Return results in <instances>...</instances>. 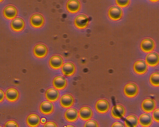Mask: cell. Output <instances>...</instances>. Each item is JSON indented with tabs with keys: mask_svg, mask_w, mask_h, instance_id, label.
Listing matches in <instances>:
<instances>
[{
	"mask_svg": "<svg viewBox=\"0 0 159 127\" xmlns=\"http://www.w3.org/2000/svg\"><path fill=\"white\" fill-rule=\"evenodd\" d=\"M133 69L135 72L139 75L145 74L148 70V66L146 63L142 60L136 61L133 66Z\"/></svg>",
	"mask_w": 159,
	"mask_h": 127,
	"instance_id": "7",
	"label": "cell"
},
{
	"mask_svg": "<svg viewBox=\"0 0 159 127\" xmlns=\"http://www.w3.org/2000/svg\"><path fill=\"white\" fill-rule=\"evenodd\" d=\"M19 94L18 91L14 88H10L6 91L5 97L6 99L10 102H14L18 99Z\"/></svg>",
	"mask_w": 159,
	"mask_h": 127,
	"instance_id": "12",
	"label": "cell"
},
{
	"mask_svg": "<svg viewBox=\"0 0 159 127\" xmlns=\"http://www.w3.org/2000/svg\"><path fill=\"white\" fill-rule=\"evenodd\" d=\"M39 109L41 112L45 115L51 114L53 111L54 107L53 104L48 101L42 102L39 106Z\"/></svg>",
	"mask_w": 159,
	"mask_h": 127,
	"instance_id": "21",
	"label": "cell"
},
{
	"mask_svg": "<svg viewBox=\"0 0 159 127\" xmlns=\"http://www.w3.org/2000/svg\"><path fill=\"white\" fill-rule=\"evenodd\" d=\"M60 96L59 91L57 89L51 88L47 90L45 94L46 99L51 102H55L58 99Z\"/></svg>",
	"mask_w": 159,
	"mask_h": 127,
	"instance_id": "17",
	"label": "cell"
},
{
	"mask_svg": "<svg viewBox=\"0 0 159 127\" xmlns=\"http://www.w3.org/2000/svg\"><path fill=\"white\" fill-rule=\"evenodd\" d=\"M48 52L47 47L42 44L36 45L33 49V53L34 56L40 58L45 57L47 55Z\"/></svg>",
	"mask_w": 159,
	"mask_h": 127,
	"instance_id": "6",
	"label": "cell"
},
{
	"mask_svg": "<svg viewBox=\"0 0 159 127\" xmlns=\"http://www.w3.org/2000/svg\"><path fill=\"white\" fill-rule=\"evenodd\" d=\"M3 0H0V2H2Z\"/></svg>",
	"mask_w": 159,
	"mask_h": 127,
	"instance_id": "38",
	"label": "cell"
},
{
	"mask_svg": "<svg viewBox=\"0 0 159 127\" xmlns=\"http://www.w3.org/2000/svg\"><path fill=\"white\" fill-rule=\"evenodd\" d=\"M44 22V20L43 16L40 14L33 15L30 19L31 25L34 28H38L43 26Z\"/></svg>",
	"mask_w": 159,
	"mask_h": 127,
	"instance_id": "5",
	"label": "cell"
},
{
	"mask_svg": "<svg viewBox=\"0 0 159 127\" xmlns=\"http://www.w3.org/2000/svg\"><path fill=\"white\" fill-rule=\"evenodd\" d=\"M26 121L27 125L30 127H37L40 123L39 117L35 114H31L27 117Z\"/></svg>",
	"mask_w": 159,
	"mask_h": 127,
	"instance_id": "25",
	"label": "cell"
},
{
	"mask_svg": "<svg viewBox=\"0 0 159 127\" xmlns=\"http://www.w3.org/2000/svg\"><path fill=\"white\" fill-rule=\"evenodd\" d=\"M149 81L150 84L153 86H159V73L158 72H155L152 73L150 75Z\"/></svg>",
	"mask_w": 159,
	"mask_h": 127,
	"instance_id": "27",
	"label": "cell"
},
{
	"mask_svg": "<svg viewBox=\"0 0 159 127\" xmlns=\"http://www.w3.org/2000/svg\"><path fill=\"white\" fill-rule=\"evenodd\" d=\"M138 122L140 125L143 127H149L152 124V119L150 114L144 113L140 116Z\"/></svg>",
	"mask_w": 159,
	"mask_h": 127,
	"instance_id": "24",
	"label": "cell"
},
{
	"mask_svg": "<svg viewBox=\"0 0 159 127\" xmlns=\"http://www.w3.org/2000/svg\"><path fill=\"white\" fill-rule=\"evenodd\" d=\"M124 123L126 127H137L138 125V120L135 116L130 115L126 117Z\"/></svg>",
	"mask_w": 159,
	"mask_h": 127,
	"instance_id": "26",
	"label": "cell"
},
{
	"mask_svg": "<svg viewBox=\"0 0 159 127\" xmlns=\"http://www.w3.org/2000/svg\"><path fill=\"white\" fill-rule=\"evenodd\" d=\"M116 4L121 7H127L129 4L130 0H115Z\"/></svg>",
	"mask_w": 159,
	"mask_h": 127,
	"instance_id": "28",
	"label": "cell"
},
{
	"mask_svg": "<svg viewBox=\"0 0 159 127\" xmlns=\"http://www.w3.org/2000/svg\"><path fill=\"white\" fill-rule=\"evenodd\" d=\"M61 71L64 75L67 76H70L75 73V67L73 63L67 62L63 64L61 67Z\"/></svg>",
	"mask_w": 159,
	"mask_h": 127,
	"instance_id": "13",
	"label": "cell"
},
{
	"mask_svg": "<svg viewBox=\"0 0 159 127\" xmlns=\"http://www.w3.org/2000/svg\"><path fill=\"white\" fill-rule=\"evenodd\" d=\"M17 14L16 8L12 5L7 6L3 11L4 16L7 19L12 20L15 18Z\"/></svg>",
	"mask_w": 159,
	"mask_h": 127,
	"instance_id": "16",
	"label": "cell"
},
{
	"mask_svg": "<svg viewBox=\"0 0 159 127\" xmlns=\"http://www.w3.org/2000/svg\"><path fill=\"white\" fill-rule=\"evenodd\" d=\"M64 116L67 121L74 122L77 119L79 113L77 110L71 108L66 110Z\"/></svg>",
	"mask_w": 159,
	"mask_h": 127,
	"instance_id": "22",
	"label": "cell"
},
{
	"mask_svg": "<svg viewBox=\"0 0 159 127\" xmlns=\"http://www.w3.org/2000/svg\"><path fill=\"white\" fill-rule=\"evenodd\" d=\"M138 88L137 86L132 83L127 84L124 87V92L125 95L128 98L135 97L138 94Z\"/></svg>",
	"mask_w": 159,
	"mask_h": 127,
	"instance_id": "1",
	"label": "cell"
},
{
	"mask_svg": "<svg viewBox=\"0 0 159 127\" xmlns=\"http://www.w3.org/2000/svg\"><path fill=\"white\" fill-rule=\"evenodd\" d=\"M66 127H74V126H73V125H67Z\"/></svg>",
	"mask_w": 159,
	"mask_h": 127,
	"instance_id": "37",
	"label": "cell"
},
{
	"mask_svg": "<svg viewBox=\"0 0 159 127\" xmlns=\"http://www.w3.org/2000/svg\"><path fill=\"white\" fill-rule=\"evenodd\" d=\"M109 106L108 102L104 99L98 100L95 106L97 111L101 114H104L107 112L109 109Z\"/></svg>",
	"mask_w": 159,
	"mask_h": 127,
	"instance_id": "8",
	"label": "cell"
},
{
	"mask_svg": "<svg viewBox=\"0 0 159 127\" xmlns=\"http://www.w3.org/2000/svg\"><path fill=\"white\" fill-rule=\"evenodd\" d=\"M108 14L111 20H117L121 18L123 14L122 11L119 7L113 6L109 9Z\"/></svg>",
	"mask_w": 159,
	"mask_h": 127,
	"instance_id": "3",
	"label": "cell"
},
{
	"mask_svg": "<svg viewBox=\"0 0 159 127\" xmlns=\"http://www.w3.org/2000/svg\"><path fill=\"white\" fill-rule=\"evenodd\" d=\"M93 114L92 110L88 107H82L79 112V117L81 120L84 121L90 119L92 117Z\"/></svg>",
	"mask_w": 159,
	"mask_h": 127,
	"instance_id": "20",
	"label": "cell"
},
{
	"mask_svg": "<svg viewBox=\"0 0 159 127\" xmlns=\"http://www.w3.org/2000/svg\"><path fill=\"white\" fill-rule=\"evenodd\" d=\"M150 1L153 2H155L158 1L159 0H149Z\"/></svg>",
	"mask_w": 159,
	"mask_h": 127,
	"instance_id": "36",
	"label": "cell"
},
{
	"mask_svg": "<svg viewBox=\"0 0 159 127\" xmlns=\"http://www.w3.org/2000/svg\"><path fill=\"white\" fill-rule=\"evenodd\" d=\"M141 106L142 109L144 111L147 113H150L155 109L156 104L152 99L147 98L143 101Z\"/></svg>",
	"mask_w": 159,
	"mask_h": 127,
	"instance_id": "11",
	"label": "cell"
},
{
	"mask_svg": "<svg viewBox=\"0 0 159 127\" xmlns=\"http://www.w3.org/2000/svg\"><path fill=\"white\" fill-rule=\"evenodd\" d=\"M80 7V3L78 0H69L66 4L67 10L72 13H76L79 11Z\"/></svg>",
	"mask_w": 159,
	"mask_h": 127,
	"instance_id": "19",
	"label": "cell"
},
{
	"mask_svg": "<svg viewBox=\"0 0 159 127\" xmlns=\"http://www.w3.org/2000/svg\"><path fill=\"white\" fill-rule=\"evenodd\" d=\"M4 127H19L17 123L15 121L10 120L7 122L5 124Z\"/></svg>",
	"mask_w": 159,
	"mask_h": 127,
	"instance_id": "31",
	"label": "cell"
},
{
	"mask_svg": "<svg viewBox=\"0 0 159 127\" xmlns=\"http://www.w3.org/2000/svg\"><path fill=\"white\" fill-rule=\"evenodd\" d=\"M56 124L52 121H48L44 125V127H57Z\"/></svg>",
	"mask_w": 159,
	"mask_h": 127,
	"instance_id": "32",
	"label": "cell"
},
{
	"mask_svg": "<svg viewBox=\"0 0 159 127\" xmlns=\"http://www.w3.org/2000/svg\"><path fill=\"white\" fill-rule=\"evenodd\" d=\"M140 47L143 52L148 53L153 50L155 48V44L152 39H145L141 42Z\"/></svg>",
	"mask_w": 159,
	"mask_h": 127,
	"instance_id": "9",
	"label": "cell"
},
{
	"mask_svg": "<svg viewBox=\"0 0 159 127\" xmlns=\"http://www.w3.org/2000/svg\"><path fill=\"white\" fill-rule=\"evenodd\" d=\"M11 29L16 32H20L24 29L25 24L23 20L20 18H16L13 20L10 24Z\"/></svg>",
	"mask_w": 159,
	"mask_h": 127,
	"instance_id": "18",
	"label": "cell"
},
{
	"mask_svg": "<svg viewBox=\"0 0 159 127\" xmlns=\"http://www.w3.org/2000/svg\"><path fill=\"white\" fill-rule=\"evenodd\" d=\"M159 109L158 108L155 109L152 113V118L156 122H159Z\"/></svg>",
	"mask_w": 159,
	"mask_h": 127,
	"instance_id": "30",
	"label": "cell"
},
{
	"mask_svg": "<svg viewBox=\"0 0 159 127\" xmlns=\"http://www.w3.org/2000/svg\"><path fill=\"white\" fill-rule=\"evenodd\" d=\"M63 63V61L62 57L57 55L52 56L49 60L50 66L54 70L60 69L62 67Z\"/></svg>",
	"mask_w": 159,
	"mask_h": 127,
	"instance_id": "10",
	"label": "cell"
},
{
	"mask_svg": "<svg viewBox=\"0 0 159 127\" xmlns=\"http://www.w3.org/2000/svg\"><path fill=\"white\" fill-rule=\"evenodd\" d=\"M84 127H98L97 122L93 120H89L85 123Z\"/></svg>",
	"mask_w": 159,
	"mask_h": 127,
	"instance_id": "29",
	"label": "cell"
},
{
	"mask_svg": "<svg viewBox=\"0 0 159 127\" xmlns=\"http://www.w3.org/2000/svg\"><path fill=\"white\" fill-rule=\"evenodd\" d=\"M111 113L113 118L119 119L125 116V111L123 106L120 105H117L112 107Z\"/></svg>",
	"mask_w": 159,
	"mask_h": 127,
	"instance_id": "4",
	"label": "cell"
},
{
	"mask_svg": "<svg viewBox=\"0 0 159 127\" xmlns=\"http://www.w3.org/2000/svg\"><path fill=\"white\" fill-rule=\"evenodd\" d=\"M89 22V19L87 16L80 14L78 15L75 18L74 23L77 28L80 29H83L87 27Z\"/></svg>",
	"mask_w": 159,
	"mask_h": 127,
	"instance_id": "2",
	"label": "cell"
},
{
	"mask_svg": "<svg viewBox=\"0 0 159 127\" xmlns=\"http://www.w3.org/2000/svg\"><path fill=\"white\" fill-rule=\"evenodd\" d=\"M0 127H2L1 126H0Z\"/></svg>",
	"mask_w": 159,
	"mask_h": 127,
	"instance_id": "39",
	"label": "cell"
},
{
	"mask_svg": "<svg viewBox=\"0 0 159 127\" xmlns=\"http://www.w3.org/2000/svg\"><path fill=\"white\" fill-rule=\"evenodd\" d=\"M74 102V99L72 96L69 94L63 95L60 99L61 106L64 108H69L72 107Z\"/></svg>",
	"mask_w": 159,
	"mask_h": 127,
	"instance_id": "14",
	"label": "cell"
},
{
	"mask_svg": "<svg viewBox=\"0 0 159 127\" xmlns=\"http://www.w3.org/2000/svg\"><path fill=\"white\" fill-rule=\"evenodd\" d=\"M124 124L120 122L116 121L113 124L111 127H124Z\"/></svg>",
	"mask_w": 159,
	"mask_h": 127,
	"instance_id": "33",
	"label": "cell"
},
{
	"mask_svg": "<svg viewBox=\"0 0 159 127\" xmlns=\"http://www.w3.org/2000/svg\"><path fill=\"white\" fill-rule=\"evenodd\" d=\"M5 97L4 92L0 89V103L2 102L4 100Z\"/></svg>",
	"mask_w": 159,
	"mask_h": 127,
	"instance_id": "34",
	"label": "cell"
},
{
	"mask_svg": "<svg viewBox=\"0 0 159 127\" xmlns=\"http://www.w3.org/2000/svg\"><path fill=\"white\" fill-rule=\"evenodd\" d=\"M43 119H43V118H42L41 120V122L43 123H44L46 121L45 119V118H44Z\"/></svg>",
	"mask_w": 159,
	"mask_h": 127,
	"instance_id": "35",
	"label": "cell"
},
{
	"mask_svg": "<svg viewBox=\"0 0 159 127\" xmlns=\"http://www.w3.org/2000/svg\"><path fill=\"white\" fill-rule=\"evenodd\" d=\"M66 79L61 76L55 77L52 81L53 87L57 89L62 90L65 88L67 85Z\"/></svg>",
	"mask_w": 159,
	"mask_h": 127,
	"instance_id": "15",
	"label": "cell"
},
{
	"mask_svg": "<svg viewBox=\"0 0 159 127\" xmlns=\"http://www.w3.org/2000/svg\"><path fill=\"white\" fill-rule=\"evenodd\" d=\"M159 57L156 53L151 52L148 54L145 58L146 63L149 66L154 67L157 66L159 63Z\"/></svg>",
	"mask_w": 159,
	"mask_h": 127,
	"instance_id": "23",
	"label": "cell"
}]
</instances>
